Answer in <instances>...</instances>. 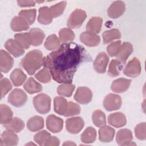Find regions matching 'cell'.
<instances>
[{"label": "cell", "mask_w": 146, "mask_h": 146, "mask_svg": "<svg viewBox=\"0 0 146 146\" xmlns=\"http://www.w3.org/2000/svg\"><path fill=\"white\" fill-rule=\"evenodd\" d=\"M84 48L74 42L64 43L43 58V66L58 83H72L78 66L87 58Z\"/></svg>", "instance_id": "6da1fadb"}, {"label": "cell", "mask_w": 146, "mask_h": 146, "mask_svg": "<svg viewBox=\"0 0 146 146\" xmlns=\"http://www.w3.org/2000/svg\"><path fill=\"white\" fill-rule=\"evenodd\" d=\"M43 53L39 50L29 51L21 60L22 67L30 75H33L43 66Z\"/></svg>", "instance_id": "7a4b0ae2"}, {"label": "cell", "mask_w": 146, "mask_h": 146, "mask_svg": "<svg viewBox=\"0 0 146 146\" xmlns=\"http://www.w3.org/2000/svg\"><path fill=\"white\" fill-rule=\"evenodd\" d=\"M33 104L36 111L41 114L48 113L51 108V98L45 94H40L33 98Z\"/></svg>", "instance_id": "3957f363"}, {"label": "cell", "mask_w": 146, "mask_h": 146, "mask_svg": "<svg viewBox=\"0 0 146 146\" xmlns=\"http://www.w3.org/2000/svg\"><path fill=\"white\" fill-rule=\"evenodd\" d=\"M86 17L87 14L84 10L75 9L68 17L67 26L70 29H78L82 26Z\"/></svg>", "instance_id": "277c9868"}, {"label": "cell", "mask_w": 146, "mask_h": 146, "mask_svg": "<svg viewBox=\"0 0 146 146\" xmlns=\"http://www.w3.org/2000/svg\"><path fill=\"white\" fill-rule=\"evenodd\" d=\"M9 103L16 107H20L25 104L27 100L26 94L20 88L13 90L7 98Z\"/></svg>", "instance_id": "5b68a950"}, {"label": "cell", "mask_w": 146, "mask_h": 146, "mask_svg": "<svg viewBox=\"0 0 146 146\" xmlns=\"http://www.w3.org/2000/svg\"><path fill=\"white\" fill-rule=\"evenodd\" d=\"M121 97L116 94H109L104 98L103 106L107 111H112L119 109L121 106Z\"/></svg>", "instance_id": "8992f818"}, {"label": "cell", "mask_w": 146, "mask_h": 146, "mask_svg": "<svg viewBox=\"0 0 146 146\" xmlns=\"http://www.w3.org/2000/svg\"><path fill=\"white\" fill-rule=\"evenodd\" d=\"M141 70V67L139 60L134 57L128 62L123 70V72L127 76L135 78L140 74Z\"/></svg>", "instance_id": "52a82bcc"}, {"label": "cell", "mask_w": 146, "mask_h": 146, "mask_svg": "<svg viewBox=\"0 0 146 146\" xmlns=\"http://www.w3.org/2000/svg\"><path fill=\"white\" fill-rule=\"evenodd\" d=\"M84 122L80 117H73L68 118L66 121L67 131L72 134L79 133L83 128Z\"/></svg>", "instance_id": "ba28073f"}, {"label": "cell", "mask_w": 146, "mask_h": 146, "mask_svg": "<svg viewBox=\"0 0 146 146\" xmlns=\"http://www.w3.org/2000/svg\"><path fill=\"white\" fill-rule=\"evenodd\" d=\"M92 99V92L87 87H79L74 95V99L78 103L86 104L90 103Z\"/></svg>", "instance_id": "9c48e42d"}, {"label": "cell", "mask_w": 146, "mask_h": 146, "mask_svg": "<svg viewBox=\"0 0 146 146\" xmlns=\"http://www.w3.org/2000/svg\"><path fill=\"white\" fill-rule=\"evenodd\" d=\"M132 132L128 129H121L116 133V141L119 145H135L136 144L132 142Z\"/></svg>", "instance_id": "30bf717a"}, {"label": "cell", "mask_w": 146, "mask_h": 146, "mask_svg": "<svg viewBox=\"0 0 146 146\" xmlns=\"http://www.w3.org/2000/svg\"><path fill=\"white\" fill-rule=\"evenodd\" d=\"M63 126V120L54 115H50L46 119V127L53 133H58L62 131Z\"/></svg>", "instance_id": "8fae6325"}, {"label": "cell", "mask_w": 146, "mask_h": 146, "mask_svg": "<svg viewBox=\"0 0 146 146\" xmlns=\"http://www.w3.org/2000/svg\"><path fill=\"white\" fill-rule=\"evenodd\" d=\"M108 62L109 58L106 53L104 52H99L94 62L95 70L99 74L105 73Z\"/></svg>", "instance_id": "7c38bea8"}, {"label": "cell", "mask_w": 146, "mask_h": 146, "mask_svg": "<svg viewBox=\"0 0 146 146\" xmlns=\"http://www.w3.org/2000/svg\"><path fill=\"white\" fill-rule=\"evenodd\" d=\"M125 10V5L124 2L117 1L113 2L107 10L108 17L116 19L123 14Z\"/></svg>", "instance_id": "4fadbf2b"}, {"label": "cell", "mask_w": 146, "mask_h": 146, "mask_svg": "<svg viewBox=\"0 0 146 146\" xmlns=\"http://www.w3.org/2000/svg\"><path fill=\"white\" fill-rule=\"evenodd\" d=\"M14 59L6 51L1 50L0 52V68L4 73H7L13 67Z\"/></svg>", "instance_id": "5bb4252c"}, {"label": "cell", "mask_w": 146, "mask_h": 146, "mask_svg": "<svg viewBox=\"0 0 146 146\" xmlns=\"http://www.w3.org/2000/svg\"><path fill=\"white\" fill-rule=\"evenodd\" d=\"M80 41L88 47L97 46L100 42V38L96 34L84 31L80 35Z\"/></svg>", "instance_id": "9a60e30c"}, {"label": "cell", "mask_w": 146, "mask_h": 146, "mask_svg": "<svg viewBox=\"0 0 146 146\" xmlns=\"http://www.w3.org/2000/svg\"><path fill=\"white\" fill-rule=\"evenodd\" d=\"M28 34L30 44L33 46H38L40 45L45 37L44 32L39 28L31 29Z\"/></svg>", "instance_id": "2e32d148"}, {"label": "cell", "mask_w": 146, "mask_h": 146, "mask_svg": "<svg viewBox=\"0 0 146 146\" xmlns=\"http://www.w3.org/2000/svg\"><path fill=\"white\" fill-rule=\"evenodd\" d=\"M133 52V46L129 42H124L121 44L116 57L122 64H124Z\"/></svg>", "instance_id": "e0dca14e"}, {"label": "cell", "mask_w": 146, "mask_h": 146, "mask_svg": "<svg viewBox=\"0 0 146 146\" xmlns=\"http://www.w3.org/2000/svg\"><path fill=\"white\" fill-rule=\"evenodd\" d=\"M108 122L112 126L120 128L126 124L127 120L124 113L120 112L112 113L108 117Z\"/></svg>", "instance_id": "ac0fdd59"}, {"label": "cell", "mask_w": 146, "mask_h": 146, "mask_svg": "<svg viewBox=\"0 0 146 146\" xmlns=\"http://www.w3.org/2000/svg\"><path fill=\"white\" fill-rule=\"evenodd\" d=\"M19 142L18 136L11 131H5L1 135V146L16 145Z\"/></svg>", "instance_id": "d6986e66"}, {"label": "cell", "mask_w": 146, "mask_h": 146, "mask_svg": "<svg viewBox=\"0 0 146 146\" xmlns=\"http://www.w3.org/2000/svg\"><path fill=\"white\" fill-rule=\"evenodd\" d=\"M131 83V79L125 78H119L113 81L111 84V90L116 93H122L126 91Z\"/></svg>", "instance_id": "ffe728a7"}, {"label": "cell", "mask_w": 146, "mask_h": 146, "mask_svg": "<svg viewBox=\"0 0 146 146\" xmlns=\"http://www.w3.org/2000/svg\"><path fill=\"white\" fill-rule=\"evenodd\" d=\"M115 133V131L113 128L104 125L99 129V139L102 142H110L113 139Z\"/></svg>", "instance_id": "44dd1931"}, {"label": "cell", "mask_w": 146, "mask_h": 146, "mask_svg": "<svg viewBox=\"0 0 146 146\" xmlns=\"http://www.w3.org/2000/svg\"><path fill=\"white\" fill-rule=\"evenodd\" d=\"M5 48L14 57H19L25 53V50L21 48L16 41L13 39H9L5 43Z\"/></svg>", "instance_id": "7402d4cb"}, {"label": "cell", "mask_w": 146, "mask_h": 146, "mask_svg": "<svg viewBox=\"0 0 146 146\" xmlns=\"http://www.w3.org/2000/svg\"><path fill=\"white\" fill-rule=\"evenodd\" d=\"M30 25L23 18L19 16L14 17L10 23L11 29L14 31H26L29 29Z\"/></svg>", "instance_id": "603a6c76"}, {"label": "cell", "mask_w": 146, "mask_h": 146, "mask_svg": "<svg viewBox=\"0 0 146 146\" xmlns=\"http://www.w3.org/2000/svg\"><path fill=\"white\" fill-rule=\"evenodd\" d=\"M44 127V119L40 116H34L27 122V127L30 131L36 132Z\"/></svg>", "instance_id": "cb8c5ba5"}, {"label": "cell", "mask_w": 146, "mask_h": 146, "mask_svg": "<svg viewBox=\"0 0 146 146\" xmlns=\"http://www.w3.org/2000/svg\"><path fill=\"white\" fill-rule=\"evenodd\" d=\"M3 126L7 130L19 133L24 128L25 123L20 118L14 117L8 123L3 124Z\"/></svg>", "instance_id": "d4e9b609"}, {"label": "cell", "mask_w": 146, "mask_h": 146, "mask_svg": "<svg viewBox=\"0 0 146 146\" xmlns=\"http://www.w3.org/2000/svg\"><path fill=\"white\" fill-rule=\"evenodd\" d=\"M50 7L47 6L41 7L39 9V15L38 17V21L42 25L50 24L53 19Z\"/></svg>", "instance_id": "484cf974"}, {"label": "cell", "mask_w": 146, "mask_h": 146, "mask_svg": "<svg viewBox=\"0 0 146 146\" xmlns=\"http://www.w3.org/2000/svg\"><path fill=\"white\" fill-rule=\"evenodd\" d=\"M103 19L99 17H93L88 22L86 25V30L95 34H98L101 30Z\"/></svg>", "instance_id": "4316f807"}, {"label": "cell", "mask_w": 146, "mask_h": 146, "mask_svg": "<svg viewBox=\"0 0 146 146\" xmlns=\"http://www.w3.org/2000/svg\"><path fill=\"white\" fill-rule=\"evenodd\" d=\"M23 88L26 91L30 94L39 92L42 90V85L31 77L29 78L25 83Z\"/></svg>", "instance_id": "83f0119b"}, {"label": "cell", "mask_w": 146, "mask_h": 146, "mask_svg": "<svg viewBox=\"0 0 146 146\" xmlns=\"http://www.w3.org/2000/svg\"><path fill=\"white\" fill-rule=\"evenodd\" d=\"M26 75L19 68L14 69L10 74V79L15 86H21L26 80Z\"/></svg>", "instance_id": "f1b7e54d"}, {"label": "cell", "mask_w": 146, "mask_h": 146, "mask_svg": "<svg viewBox=\"0 0 146 146\" xmlns=\"http://www.w3.org/2000/svg\"><path fill=\"white\" fill-rule=\"evenodd\" d=\"M54 111L56 113L64 116L67 110L68 102L67 100L62 96H56L54 99Z\"/></svg>", "instance_id": "f546056e"}, {"label": "cell", "mask_w": 146, "mask_h": 146, "mask_svg": "<svg viewBox=\"0 0 146 146\" xmlns=\"http://www.w3.org/2000/svg\"><path fill=\"white\" fill-rule=\"evenodd\" d=\"M96 139V131L91 127H87L81 135L80 140L83 143L90 144L94 143Z\"/></svg>", "instance_id": "4dcf8cb0"}, {"label": "cell", "mask_w": 146, "mask_h": 146, "mask_svg": "<svg viewBox=\"0 0 146 146\" xmlns=\"http://www.w3.org/2000/svg\"><path fill=\"white\" fill-rule=\"evenodd\" d=\"M103 39L104 44H108L113 40L119 39L121 38V33L118 29H113L104 31L103 34Z\"/></svg>", "instance_id": "1f68e13d"}, {"label": "cell", "mask_w": 146, "mask_h": 146, "mask_svg": "<svg viewBox=\"0 0 146 146\" xmlns=\"http://www.w3.org/2000/svg\"><path fill=\"white\" fill-rule=\"evenodd\" d=\"M60 43L59 38L56 35L51 34L46 38L44 46L47 50H55L59 47Z\"/></svg>", "instance_id": "d6a6232c"}, {"label": "cell", "mask_w": 146, "mask_h": 146, "mask_svg": "<svg viewBox=\"0 0 146 146\" xmlns=\"http://www.w3.org/2000/svg\"><path fill=\"white\" fill-rule=\"evenodd\" d=\"M14 40L18 45L24 50L28 49L31 44L28 33L16 34L14 35Z\"/></svg>", "instance_id": "836d02e7"}, {"label": "cell", "mask_w": 146, "mask_h": 146, "mask_svg": "<svg viewBox=\"0 0 146 146\" xmlns=\"http://www.w3.org/2000/svg\"><path fill=\"white\" fill-rule=\"evenodd\" d=\"M0 123L1 124H5L8 123L12 119L13 115V113L11 108L7 105L2 104L0 106Z\"/></svg>", "instance_id": "e575fe53"}, {"label": "cell", "mask_w": 146, "mask_h": 146, "mask_svg": "<svg viewBox=\"0 0 146 146\" xmlns=\"http://www.w3.org/2000/svg\"><path fill=\"white\" fill-rule=\"evenodd\" d=\"M123 64L117 59H112L109 65L108 74L111 77H116L119 75L122 68Z\"/></svg>", "instance_id": "d590c367"}, {"label": "cell", "mask_w": 146, "mask_h": 146, "mask_svg": "<svg viewBox=\"0 0 146 146\" xmlns=\"http://www.w3.org/2000/svg\"><path fill=\"white\" fill-rule=\"evenodd\" d=\"M75 88V86L71 83H62L57 88V93L63 96L70 97Z\"/></svg>", "instance_id": "8d00e7d4"}, {"label": "cell", "mask_w": 146, "mask_h": 146, "mask_svg": "<svg viewBox=\"0 0 146 146\" xmlns=\"http://www.w3.org/2000/svg\"><path fill=\"white\" fill-rule=\"evenodd\" d=\"M92 119L94 124L98 127H101L106 124V115L102 111L99 110H95L93 112Z\"/></svg>", "instance_id": "74e56055"}, {"label": "cell", "mask_w": 146, "mask_h": 146, "mask_svg": "<svg viewBox=\"0 0 146 146\" xmlns=\"http://www.w3.org/2000/svg\"><path fill=\"white\" fill-rule=\"evenodd\" d=\"M36 11L35 9L23 10L19 13V16L26 20L30 25L34 23L36 18Z\"/></svg>", "instance_id": "f35d334b"}, {"label": "cell", "mask_w": 146, "mask_h": 146, "mask_svg": "<svg viewBox=\"0 0 146 146\" xmlns=\"http://www.w3.org/2000/svg\"><path fill=\"white\" fill-rule=\"evenodd\" d=\"M59 36L60 40L63 43L74 40L75 36L74 33L68 28L60 29L59 31Z\"/></svg>", "instance_id": "ab89813d"}, {"label": "cell", "mask_w": 146, "mask_h": 146, "mask_svg": "<svg viewBox=\"0 0 146 146\" xmlns=\"http://www.w3.org/2000/svg\"><path fill=\"white\" fill-rule=\"evenodd\" d=\"M66 5V1H62L51 6L50 7V10L53 18H56L60 16L64 12Z\"/></svg>", "instance_id": "60d3db41"}, {"label": "cell", "mask_w": 146, "mask_h": 146, "mask_svg": "<svg viewBox=\"0 0 146 146\" xmlns=\"http://www.w3.org/2000/svg\"><path fill=\"white\" fill-rule=\"evenodd\" d=\"M35 78L39 82L45 83H48L51 80V75L50 71L46 68H42L35 75Z\"/></svg>", "instance_id": "b9f144b4"}, {"label": "cell", "mask_w": 146, "mask_h": 146, "mask_svg": "<svg viewBox=\"0 0 146 146\" xmlns=\"http://www.w3.org/2000/svg\"><path fill=\"white\" fill-rule=\"evenodd\" d=\"M80 112V107L78 104L72 102H68L67 110L64 116L66 117L74 116L79 114Z\"/></svg>", "instance_id": "7bdbcfd3"}, {"label": "cell", "mask_w": 146, "mask_h": 146, "mask_svg": "<svg viewBox=\"0 0 146 146\" xmlns=\"http://www.w3.org/2000/svg\"><path fill=\"white\" fill-rule=\"evenodd\" d=\"M51 136V134L46 130L41 131L36 133L34 136L35 141L39 145H44L47 140Z\"/></svg>", "instance_id": "ee69618b"}, {"label": "cell", "mask_w": 146, "mask_h": 146, "mask_svg": "<svg viewBox=\"0 0 146 146\" xmlns=\"http://www.w3.org/2000/svg\"><path fill=\"white\" fill-rule=\"evenodd\" d=\"M1 96V98H3L12 88V85L10 80L6 78L1 79L0 82Z\"/></svg>", "instance_id": "f6af8a7d"}, {"label": "cell", "mask_w": 146, "mask_h": 146, "mask_svg": "<svg viewBox=\"0 0 146 146\" xmlns=\"http://www.w3.org/2000/svg\"><path fill=\"white\" fill-rule=\"evenodd\" d=\"M145 123L143 122L137 124L135 128V134L136 137L139 140H145L146 139L145 135Z\"/></svg>", "instance_id": "bcb514c9"}, {"label": "cell", "mask_w": 146, "mask_h": 146, "mask_svg": "<svg viewBox=\"0 0 146 146\" xmlns=\"http://www.w3.org/2000/svg\"><path fill=\"white\" fill-rule=\"evenodd\" d=\"M121 46V41L117 40L112 42L107 47V51L110 56H116L119 52Z\"/></svg>", "instance_id": "7dc6e473"}, {"label": "cell", "mask_w": 146, "mask_h": 146, "mask_svg": "<svg viewBox=\"0 0 146 146\" xmlns=\"http://www.w3.org/2000/svg\"><path fill=\"white\" fill-rule=\"evenodd\" d=\"M60 140L55 136H50L45 142L44 145L45 146H57L59 145Z\"/></svg>", "instance_id": "c3c4849f"}, {"label": "cell", "mask_w": 146, "mask_h": 146, "mask_svg": "<svg viewBox=\"0 0 146 146\" xmlns=\"http://www.w3.org/2000/svg\"><path fill=\"white\" fill-rule=\"evenodd\" d=\"M17 3L20 7H32L35 6L34 1H17Z\"/></svg>", "instance_id": "681fc988"}, {"label": "cell", "mask_w": 146, "mask_h": 146, "mask_svg": "<svg viewBox=\"0 0 146 146\" xmlns=\"http://www.w3.org/2000/svg\"><path fill=\"white\" fill-rule=\"evenodd\" d=\"M63 145H76V144L71 141H67L63 144Z\"/></svg>", "instance_id": "f907efd6"}, {"label": "cell", "mask_w": 146, "mask_h": 146, "mask_svg": "<svg viewBox=\"0 0 146 146\" xmlns=\"http://www.w3.org/2000/svg\"><path fill=\"white\" fill-rule=\"evenodd\" d=\"M35 145V144H34L33 143H31V142H30V143H27V144H26V145Z\"/></svg>", "instance_id": "816d5d0a"}, {"label": "cell", "mask_w": 146, "mask_h": 146, "mask_svg": "<svg viewBox=\"0 0 146 146\" xmlns=\"http://www.w3.org/2000/svg\"><path fill=\"white\" fill-rule=\"evenodd\" d=\"M36 2H37V3H43V2H44V1H36Z\"/></svg>", "instance_id": "f5cc1de1"}]
</instances>
